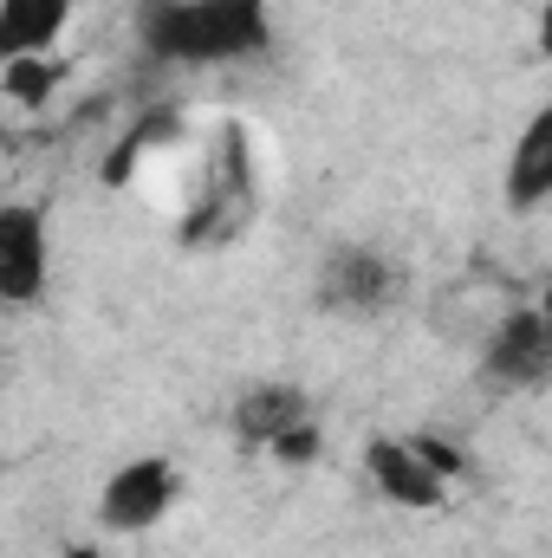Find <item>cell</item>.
<instances>
[{
	"label": "cell",
	"instance_id": "cell-1",
	"mask_svg": "<svg viewBox=\"0 0 552 558\" xmlns=\"http://www.w3.org/2000/svg\"><path fill=\"white\" fill-rule=\"evenodd\" d=\"M137 46L156 65H241L274 46V0H137Z\"/></svg>",
	"mask_w": 552,
	"mask_h": 558
},
{
	"label": "cell",
	"instance_id": "cell-2",
	"mask_svg": "<svg viewBox=\"0 0 552 558\" xmlns=\"http://www.w3.org/2000/svg\"><path fill=\"white\" fill-rule=\"evenodd\" d=\"M404 267L384 254V247H371V241H338L332 254H325V267L312 279V305L325 312V318H384L397 299H404Z\"/></svg>",
	"mask_w": 552,
	"mask_h": 558
},
{
	"label": "cell",
	"instance_id": "cell-3",
	"mask_svg": "<svg viewBox=\"0 0 552 558\" xmlns=\"http://www.w3.org/2000/svg\"><path fill=\"white\" fill-rule=\"evenodd\" d=\"M215 175H208V195L189 208V221H182V241L189 247H208V241H235L248 221H254V208H261V175H254V156H248V131L241 124H228L221 131V162H208Z\"/></svg>",
	"mask_w": 552,
	"mask_h": 558
},
{
	"label": "cell",
	"instance_id": "cell-4",
	"mask_svg": "<svg viewBox=\"0 0 552 558\" xmlns=\"http://www.w3.org/2000/svg\"><path fill=\"white\" fill-rule=\"evenodd\" d=\"M176 500H182V468L169 454H137V461H124V468L105 474V487H98V526L118 533V539H131V533L163 526Z\"/></svg>",
	"mask_w": 552,
	"mask_h": 558
},
{
	"label": "cell",
	"instance_id": "cell-5",
	"mask_svg": "<svg viewBox=\"0 0 552 558\" xmlns=\"http://www.w3.org/2000/svg\"><path fill=\"white\" fill-rule=\"evenodd\" d=\"M481 377L494 390H533L552 377V331L533 299H520L494 318V331L481 338Z\"/></svg>",
	"mask_w": 552,
	"mask_h": 558
},
{
	"label": "cell",
	"instance_id": "cell-6",
	"mask_svg": "<svg viewBox=\"0 0 552 558\" xmlns=\"http://www.w3.org/2000/svg\"><path fill=\"white\" fill-rule=\"evenodd\" d=\"M52 279V241H46V208L39 202H7L0 208V299L33 305Z\"/></svg>",
	"mask_w": 552,
	"mask_h": 558
},
{
	"label": "cell",
	"instance_id": "cell-7",
	"mask_svg": "<svg viewBox=\"0 0 552 558\" xmlns=\"http://www.w3.org/2000/svg\"><path fill=\"white\" fill-rule=\"evenodd\" d=\"M364 474H371V487L391 500V507H410V513H435V507H448V481L416 454L410 435H371L364 441Z\"/></svg>",
	"mask_w": 552,
	"mask_h": 558
},
{
	"label": "cell",
	"instance_id": "cell-8",
	"mask_svg": "<svg viewBox=\"0 0 552 558\" xmlns=\"http://www.w3.org/2000/svg\"><path fill=\"white\" fill-rule=\"evenodd\" d=\"M312 416V397L299 390V384H254V390H241L235 397V410H228V428H235V441L248 448V454H274V441L292 428V422Z\"/></svg>",
	"mask_w": 552,
	"mask_h": 558
},
{
	"label": "cell",
	"instance_id": "cell-9",
	"mask_svg": "<svg viewBox=\"0 0 552 558\" xmlns=\"http://www.w3.org/2000/svg\"><path fill=\"white\" fill-rule=\"evenodd\" d=\"M514 215H533L552 202V98L520 124V137L507 149V182H501Z\"/></svg>",
	"mask_w": 552,
	"mask_h": 558
},
{
	"label": "cell",
	"instance_id": "cell-10",
	"mask_svg": "<svg viewBox=\"0 0 552 558\" xmlns=\"http://www.w3.org/2000/svg\"><path fill=\"white\" fill-rule=\"evenodd\" d=\"M79 0H0V59L20 52H52L59 33L72 26Z\"/></svg>",
	"mask_w": 552,
	"mask_h": 558
},
{
	"label": "cell",
	"instance_id": "cell-11",
	"mask_svg": "<svg viewBox=\"0 0 552 558\" xmlns=\"http://www.w3.org/2000/svg\"><path fill=\"white\" fill-rule=\"evenodd\" d=\"M182 131H189V124H182V111H143L137 124L118 137V149L105 156V182H111V189H124V182L143 169V156H149V149L182 143Z\"/></svg>",
	"mask_w": 552,
	"mask_h": 558
},
{
	"label": "cell",
	"instance_id": "cell-12",
	"mask_svg": "<svg viewBox=\"0 0 552 558\" xmlns=\"http://www.w3.org/2000/svg\"><path fill=\"white\" fill-rule=\"evenodd\" d=\"M59 72H65V65H59L52 52H20V59H0V92H7L13 111H39V105H52Z\"/></svg>",
	"mask_w": 552,
	"mask_h": 558
},
{
	"label": "cell",
	"instance_id": "cell-13",
	"mask_svg": "<svg viewBox=\"0 0 552 558\" xmlns=\"http://www.w3.org/2000/svg\"><path fill=\"white\" fill-rule=\"evenodd\" d=\"M410 441H416V454L448 481V487H455V481H475V454H468L461 441H448V428H416Z\"/></svg>",
	"mask_w": 552,
	"mask_h": 558
},
{
	"label": "cell",
	"instance_id": "cell-14",
	"mask_svg": "<svg viewBox=\"0 0 552 558\" xmlns=\"http://www.w3.org/2000/svg\"><path fill=\"white\" fill-rule=\"evenodd\" d=\"M319 454H325V428H319V416L292 422V428L274 441V461H279V468H312Z\"/></svg>",
	"mask_w": 552,
	"mask_h": 558
},
{
	"label": "cell",
	"instance_id": "cell-15",
	"mask_svg": "<svg viewBox=\"0 0 552 558\" xmlns=\"http://www.w3.org/2000/svg\"><path fill=\"white\" fill-rule=\"evenodd\" d=\"M533 52H540V59H552V0L540 7V20H533Z\"/></svg>",
	"mask_w": 552,
	"mask_h": 558
},
{
	"label": "cell",
	"instance_id": "cell-16",
	"mask_svg": "<svg viewBox=\"0 0 552 558\" xmlns=\"http://www.w3.org/2000/svg\"><path fill=\"white\" fill-rule=\"evenodd\" d=\"M59 558H111V553H105V546H92V539H79V546H65Z\"/></svg>",
	"mask_w": 552,
	"mask_h": 558
},
{
	"label": "cell",
	"instance_id": "cell-17",
	"mask_svg": "<svg viewBox=\"0 0 552 558\" xmlns=\"http://www.w3.org/2000/svg\"><path fill=\"white\" fill-rule=\"evenodd\" d=\"M533 305H540V318H547V331H552V279H547V292H540Z\"/></svg>",
	"mask_w": 552,
	"mask_h": 558
}]
</instances>
